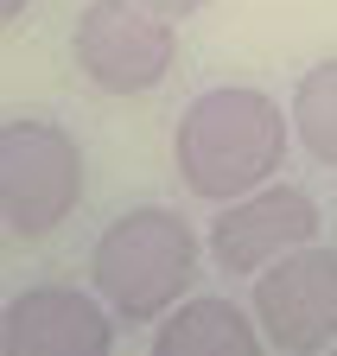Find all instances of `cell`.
Instances as JSON below:
<instances>
[{
  "instance_id": "8fae6325",
  "label": "cell",
  "mask_w": 337,
  "mask_h": 356,
  "mask_svg": "<svg viewBox=\"0 0 337 356\" xmlns=\"http://www.w3.org/2000/svg\"><path fill=\"white\" fill-rule=\"evenodd\" d=\"M26 7H32V0H0V19L13 26V19H26Z\"/></svg>"
},
{
  "instance_id": "277c9868",
  "label": "cell",
  "mask_w": 337,
  "mask_h": 356,
  "mask_svg": "<svg viewBox=\"0 0 337 356\" xmlns=\"http://www.w3.org/2000/svg\"><path fill=\"white\" fill-rule=\"evenodd\" d=\"M70 58L108 96H147L179 58V26L147 0H90L70 26Z\"/></svg>"
},
{
  "instance_id": "8992f818",
  "label": "cell",
  "mask_w": 337,
  "mask_h": 356,
  "mask_svg": "<svg viewBox=\"0 0 337 356\" xmlns=\"http://www.w3.org/2000/svg\"><path fill=\"white\" fill-rule=\"evenodd\" d=\"M324 216L318 197L299 185H261L236 204H217V222H210V254H217L223 274H261L280 254L318 242Z\"/></svg>"
},
{
  "instance_id": "3957f363",
  "label": "cell",
  "mask_w": 337,
  "mask_h": 356,
  "mask_svg": "<svg viewBox=\"0 0 337 356\" xmlns=\"http://www.w3.org/2000/svg\"><path fill=\"white\" fill-rule=\"evenodd\" d=\"M83 204V147L58 121L13 115L0 127V222L13 242H38Z\"/></svg>"
},
{
  "instance_id": "6da1fadb",
  "label": "cell",
  "mask_w": 337,
  "mask_h": 356,
  "mask_svg": "<svg viewBox=\"0 0 337 356\" xmlns=\"http://www.w3.org/2000/svg\"><path fill=\"white\" fill-rule=\"evenodd\" d=\"M293 115L255 83H217L179 115L172 134V165L179 185L197 204H236L248 191H261L286 165Z\"/></svg>"
},
{
  "instance_id": "30bf717a",
  "label": "cell",
  "mask_w": 337,
  "mask_h": 356,
  "mask_svg": "<svg viewBox=\"0 0 337 356\" xmlns=\"http://www.w3.org/2000/svg\"><path fill=\"white\" fill-rule=\"evenodd\" d=\"M153 13H165V19H191V13H204L210 0H147Z\"/></svg>"
},
{
  "instance_id": "5b68a950",
  "label": "cell",
  "mask_w": 337,
  "mask_h": 356,
  "mask_svg": "<svg viewBox=\"0 0 337 356\" xmlns=\"http://www.w3.org/2000/svg\"><path fill=\"white\" fill-rule=\"evenodd\" d=\"M255 318L268 350L280 356H324L337 350V248L306 242L261 267L255 280Z\"/></svg>"
},
{
  "instance_id": "9c48e42d",
  "label": "cell",
  "mask_w": 337,
  "mask_h": 356,
  "mask_svg": "<svg viewBox=\"0 0 337 356\" xmlns=\"http://www.w3.org/2000/svg\"><path fill=\"white\" fill-rule=\"evenodd\" d=\"M293 134L318 165H337V58H318L293 89Z\"/></svg>"
},
{
  "instance_id": "52a82bcc",
  "label": "cell",
  "mask_w": 337,
  "mask_h": 356,
  "mask_svg": "<svg viewBox=\"0 0 337 356\" xmlns=\"http://www.w3.org/2000/svg\"><path fill=\"white\" fill-rule=\"evenodd\" d=\"M7 356H108L115 350V305L76 286H26L0 312Z\"/></svg>"
},
{
  "instance_id": "7a4b0ae2",
  "label": "cell",
  "mask_w": 337,
  "mask_h": 356,
  "mask_svg": "<svg viewBox=\"0 0 337 356\" xmlns=\"http://www.w3.org/2000/svg\"><path fill=\"white\" fill-rule=\"evenodd\" d=\"M191 274H197V229L165 204L121 210L90 248V280L128 325H159L191 293Z\"/></svg>"
},
{
  "instance_id": "ba28073f",
  "label": "cell",
  "mask_w": 337,
  "mask_h": 356,
  "mask_svg": "<svg viewBox=\"0 0 337 356\" xmlns=\"http://www.w3.org/2000/svg\"><path fill=\"white\" fill-rule=\"evenodd\" d=\"M261 318L236 299H179L153 331V356H261Z\"/></svg>"
}]
</instances>
